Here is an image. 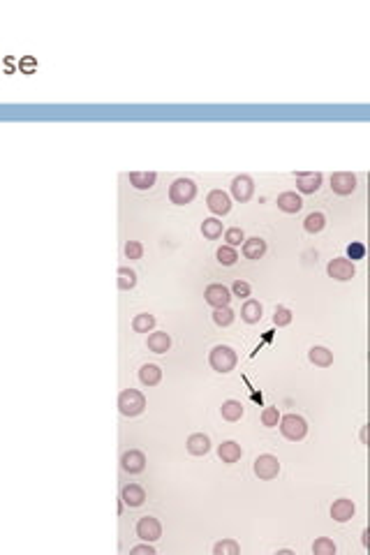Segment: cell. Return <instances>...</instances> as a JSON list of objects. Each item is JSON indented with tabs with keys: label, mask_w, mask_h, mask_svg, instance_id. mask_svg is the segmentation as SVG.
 Here are the masks:
<instances>
[{
	"label": "cell",
	"mask_w": 370,
	"mask_h": 555,
	"mask_svg": "<svg viewBox=\"0 0 370 555\" xmlns=\"http://www.w3.org/2000/svg\"><path fill=\"white\" fill-rule=\"evenodd\" d=\"M280 426V433L292 442H301L305 435H308V421L303 419L301 414H285L280 416L278 421Z\"/></svg>",
	"instance_id": "obj_4"
},
{
	"label": "cell",
	"mask_w": 370,
	"mask_h": 555,
	"mask_svg": "<svg viewBox=\"0 0 370 555\" xmlns=\"http://www.w3.org/2000/svg\"><path fill=\"white\" fill-rule=\"evenodd\" d=\"M278 555H292V550L289 548H280L278 550Z\"/></svg>",
	"instance_id": "obj_44"
},
{
	"label": "cell",
	"mask_w": 370,
	"mask_h": 555,
	"mask_svg": "<svg viewBox=\"0 0 370 555\" xmlns=\"http://www.w3.org/2000/svg\"><path fill=\"white\" fill-rule=\"evenodd\" d=\"M137 537H139L141 541H157L162 537V525H160V520L155 518V516H141L139 520H137Z\"/></svg>",
	"instance_id": "obj_7"
},
{
	"label": "cell",
	"mask_w": 370,
	"mask_h": 555,
	"mask_svg": "<svg viewBox=\"0 0 370 555\" xmlns=\"http://www.w3.org/2000/svg\"><path fill=\"white\" fill-rule=\"evenodd\" d=\"M361 442H363V444L368 442V428H365V426L361 428Z\"/></svg>",
	"instance_id": "obj_42"
},
{
	"label": "cell",
	"mask_w": 370,
	"mask_h": 555,
	"mask_svg": "<svg viewBox=\"0 0 370 555\" xmlns=\"http://www.w3.org/2000/svg\"><path fill=\"white\" fill-rule=\"evenodd\" d=\"M153 326H155V315H150V312H139L132 317V329L137 333H150Z\"/></svg>",
	"instance_id": "obj_27"
},
{
	"label": "cell",
	"mask_w": 370,
	"mask_h": 555,
	"mask_svg": "<svg viewBox=\"0 0 370 555\" xmlns=\"http://www.w3.org/2000/svg\"><path fill=\"white\" fill-rule=\"evenodd\" d=\"M157 180V174L155 171H132L130 174V185L135 190H150Z\"/></svg>",
	"instance_id": "obj_20"
},
{
	"label": "cell",
	"mask_w": 370,
	"mask_h": 555,
	"mask_svg": "<svg viewBox=\"0 0 370 555\" xmlns=\"http://www.w3.org/2000/svg\"><path fill=\"white\" fill-rule=\"evenodd\" d=\"M139 380L144 386H155L162 380V368L157 363H144L139 368Z\"/></svg>",
	"instance_id": "obj_22"
},
{
	"label": "cell",
	"mask_w": 370,
	"mask_h": 555,
	"mask_svg": "<svg viewBox=\"0 0 370 555\" xmlns=\"http://www.w3.org/2000/svg\"><path fill=\"white\" fill-rule=\"evenodd\" d=\"M363 257H365V245L361 243V241H352V243L347 245V259L359 261V259H363Z\"/></svg>",
	"instance_id": "obj_37"
},
{
	"label": "cell",
	"mask_w": 370,
	"mask_h": 555,
	"mask_svg": "<svg viewBox=\"0 0 370 555\" xmlns=\"http://www.w3.org/2000/svg\"><path fill=\"white\" fill-rule=\"evenodd\" d=\"M361 537H363V539H361V541H363V546H368V530H363V535H361Z\"/></svg>",
	"instance_id": "obj_43"
},
{
	"label": "cell",
	"mask_w": 370,
	"mask_h": 555,
	"mask_svg": "<svg viewBox=\"0 0 370 555\" xmlns=\"http://www.w3.org/2000/svg\"><path fill=\"white\" fill-rule=\"evenodd\" d=\"M241 250H243V257L245 259H261L266 255V241L259 239V236H252V239H245L243 245H241Z\"/></svg>",
	"instance_id": "obj_16"
},
{
	"label": "cell",
	"mask_w": 370,
	"mask_h": 555,
	"mask_svg": "<svg viewBox=\"0 0 370 555\" xmlns=\"http://www.w3.org/2000/svg\"><path fill=\"white\" fill-rule=\"evenodd\" d=\"M225 241H227L225 245H231V248L243 245V241H245L243 229H241V227H229V229H225Z\"/></svg>",
	"instance_id": "obj_34"
},
{
	"label": "cell",
	"mask_w": 370,
	"mask_h": 555,
	"mask_svg": "<svg viewBox=\"0 0 370 555\" xmlns=\"http://www.w3.org/2000/svg\"><path fill=\"white\" fill-rule=\"evenodd\" d=\"M231 296H239V299H248V296H250V285H248V282L245 280H236L234 285H231Z\"/></svg>",
	"instance_id": "obj_39"
},
{
	"label": "cell",
	"mask_w": 370,
	"mask_h": 555,
	"mask_svg": "<svg viewBox=\"0 0 370 555\" xmlns=\"http://www.w3.org/2000/svg\"><path fill=\"white\" fill-rule=\"evenodd\" d=\"M326 273H329L333 280L347 282L356 275V266H354V261H350L347 257H335V259H331L329 264H326Z\"/></svg>",
	"instance_id": "obj_6"
},
{
	"label": "cell",
	"mask_w": 370,
	"mask_h": 555,
	"mask_svg": "<svg viewBox=\"0 0 370 555\" xmlns=\"http://www.w3.org/2000/svg\"><path fill=\"white\" fill-rule=\"evenodd\" d=\"M123 252H125L127 259H141V257H144V245H141L139 241H127Z\"/></svg>",
	"instance_id": "obj_38"
},
{
	"label": "cell",
	"mask_w": 370,
	"mask_h": 555,
	"mask_svg": "<svg viewBox=\"0 0 370 555\" xmlns=\"http://www.w3.org/2000/svg\"><path fill=\"white\" fill-rule=\"evenodd\" d=\"M236 361H239L236 350L229 345H215L213 350L208 352L210 368H213L215 373H222V375H225V373H231V370L236 368Z\"/></svg>",
	"instance_id": "obj_1"
},
{
	"label": "cell",
	"mask_w": 370,
	"mask_h": 555,
	"mask_svg": "<svg viewBox=\"0 0 370 555\" xmlns=\"http://www.w3.org/2000/svg\"><path fill=\"white\" fill-rule=\"evenodd\" d=\"M206 206L213 215H227L231 210V197L225 190H210L206 195Z\"/></svg>",
	"instance_id": "obj_10"
},
{
	"label": "cell",
	"mask_w": 370,
	"mask_h": 555,
	"mask_svg": "<svg viewBox=\"0 0 370 555\" xmlns=\"http://www.w3.org/2000/svg\"><path fill=\"white\" fill-rule=\"evenodd\" d=\"M356 183L359 180H356V176L352 171H335L331 176V190L335 195H352L356 190Z\"/></svg>",
	"instance_id": "obj_11"
},
{
	"label": "cell",
	"mask_w": 370,
	"mask_h": 555,
	"mask_svg": "<svg viewBox=\"0 0 370 555\" xmlns=\"http://www.w3.org/2000/svg\"><path fill=\"white\" fill-rule=\"evenodd\" d=\"M188 451H190L192 456H206L210 451V440H208V435H204V433H192L190 437H188Z\"/></svg>",
	"instance_id": "obj_21"
},
{
	"label": "cell",
	"mask_w": 370,
	"mask_h": 555,
	"mask_svg": "<svg viewBox=\"0 0 370 555\" xmlns=\"http://www.w3.org/2000/svg\"><path fill=\"white\" fill-rule=\"evenodd\" d=\"M146 347L155 354H165L171 350V335L167 331H150L146 338Z\"/></svg>",
	"instance_id": "obj_15"
},
{
	"label": "cell",
	"mask_w": 370,
	"mask_h": 555,
	"mask_svg": "<svg viewBox=\"0 0 370 555\" xmlns=\"http://www.w3.org/2000/svg\"><path fill=\"white\" fill-rule=\"evenodd\" d=\"M130 555H155V546L146 541V544H139V546H132L130 548Z\"/></svg>",
	"instance_id": "obj_41"
},
{
	"label": "cell",
	"mask_w": 370,
	"mask_h": 555,
	"mask_svg": "<svg viewBox=\"0 0 370 555\" xmlns=\"http://www.w3.org/2000/svg\"><path fill=\"white\" fill-rule=\"evenodd\" d=\"M278 421H280V412H278V407H264V410H261V426L273 428V426H278Z\"/></svg>",
	"instance_id": "obj_35"
},
{
	"label": "cell",
	"mask_w": 370,
	"mask_h": 555,
	"mask_svg": "<svg viewBox=\"0 0 370 555\" xmlns=\"http://www.w3.org/2000/svg\"><path fill=\"white\" fill-rule=\"evenodd\" d=\"M234 317H236V312L231 310L229 305H222V308H215L213 310V322L218 326H229L231 322H234Z\"/></svg>",
	"instance_id": "obj_31"
},
{
	"label": "cell",
	"mask_w": 370,
	"mask_h": 555,
	"mask_svg": "<svg viewBox=\"0 0 370 555\" xmlns=\"http://www.w3.org/2000/svg\"><path fill=\"white\" fill-rule=\"evenodd\" d=\"M204 299H206V303L213 305V308H222V305H229L231 292H229V287L220 285V282H213V285H208L204 289Z\"/></svg>",
	"instance_id": "obj_12"
},
{
	"label": "cell",
	"mask_w": 370,
	"mask_h": 555,
	"mask_svg": "<svg viewBox=\"0 0 370 555\" xmlns=\"http://www.w3.org/2000/svg\"><path fill=\"white\" fill-rule=\"evenodd\" d=\"M241 546L234 539H222L213 546V555H239Z\"/></svg>",
	"instance_id": "obj_32"
},
{
	"label": "cell",
	"mask_w": 370,
	"mask_h": 555,
	"mask_svg": "<svg viewBox=\"0 0 370 555\" xmlns=\"http://www.w3.org/2000/svg\"><path fill=\"white\" fill-rule=\"evenodd\" d=\"M275 204L282 213H299L303 208V199H301L299 192H282V195H278Z\"/></svg>",
	"instance_id": "obj_18"
},
{
	"label": "cell",
	"mask_w": 370,
	"mask_h": 555,
	"mask_svg": "<svg viewBox=\"0 0 370 555\" xmlns=\"http://www.w3.org/2000/svg\"><path fill=\"white\" fill-rule=\"evenodd\" d=\"M120 465H123V470H125V472H130V474H139V472H144L146 470V456H144V451H139V449L125 451V454H123V458H120Z\"/></svg>",
	"instance_id": "obj_14"
},
{
	"label": "cell",
	"mask_w": 370,
	"mask_h": 555,
	"mask_svg": "<svg viewBox=\"0 0 370 555\" xmlns=\"http://www.w3.org/2000/svg\"><path fill=\"white\" fill-rule=\"evenodd\" d=\"M118 410L123 416H139L146 410V398L137 389H123L118 395Z\"/></svg>",
	"instance_id": "obj_2"
},
{
	"label": "cell",
	"mask_w": 370,
	"mask_h": 555,
	"mask_svg": "<svg viewBox=\"0 0 370 555\" xmlns=\"http://www.w3.org/2000/svg\"><path fill=\"white\" fill-rule=\"evenodd\" d=\"M303 227H305L308 234H320V231L326 227V215L322 213V210H312V213L303 220Z\"/></svg>",
	"instance_id": "obj_26"
},
{
	"label": "cell",
	"mask_w": 370,
	"mask_h": 555,
	"mask_svg": "<svg viewBox=\"0 0 370 555\" xmlns=\"http://www.w3.org/2000/svg\"><path fill=\"white\" fill-rule=\"evenodd\" d=\"M19 70L23 72V74H33V72L37 70V58H33V56H23V58L19 60Z\"/></svg>",
	"instance_id": "obj_40"
},
{
	"label": "cell",
	"mask_w": 370,
	"mask_h": 555,
	"mask_svg": "<svg viewBox=\"0 0 370 555\" xmlns=\"http://www.w3.org/2000/svg\"><path fill=\"white\" fill-rule=\"evenodd\" d=\"M243 412H245L243 403H241V400H234V398L225 400V403H222V407H220V414H222V419H225V421H241Z\"/></svg>",
	"instance_id": "obj_25"
},
{
	"label": "cell",
	"mask_w": 370,
	"mask_h": 555,
	"mask_svg": "<svg viewBox=\"0 0 370 555\" xmlns=\"http://www.w3.org/2000/svg\"><path fill=\"white\" fill-rule=\"evenodd\" d=\"M329 514H331V518H333L335 523H347V520L354 518L356 505H354V500H350V497H338V500L331 505Z\"/></svg>",
	"instance_id": "obj_9"
},
{
	"label": "cell",
	"mask_w": 370,
	"mask_h": 555,
	"mask_svg": "<svg viewBox=\"0 0 370 555\" xmlns=\"http://www.w3.org/2000/svg\"><path fill=\"white\" fill-rule=\"evenodd\" d=\"M201 234H204L206 239L215 241L218 236H222V222L218 220V218H206V220L201 222Z\"/></svg>",
	"instance_id": "obj_28"
},
{
	"label": "cell",
	"mask_w": 370,
	"mask_h": 555,
	"mask_svg": "<svg viewBox=\"0 0 370 555\" xmlns=\"http://www.w3.org/2000/svg\"><path fill=\"white\" fill-rule=\"evenodd\" d=\"M218 456H220L222 463L231 465V463H239V460H241V456H243V449H241L239 442L227 440V442H222V444L218 446Z\"/></svg>",
	"instance_id": "obj_19"
},
{
	"label": "cell",
	"mask_w": 370,
	"mask_h": 555,
	"mask_svg": "<svg viewBox=\"0 0 370 555\" xmlns=\"http://www.w3.org/2000/svg\"><path fill=\"white\" fill-rule=\"evenodd\" d=\"M308 359H310V363L320 365V368H329V365L333 363V352L322 347V345H315L308 350Z\"/></svg>",
	"instance_id": "obj_24"
},
{
	"label": "cell",
	"mask_w": 370,
	"mask_h": 555,
	"mask_svg": "<svg viewBox=\"0 0 370 555\" xmlns=\"http://www.w3.org/2000/svg\"><path fill=\"white\" fill-rule=\"evenodd\" d=\"M215 257H218V261H220L222 266H234L236 261H239V252H236V248H231V245H220L218 252H215Z\"/></svg>",
	"instance_id": "obj_29"
},
{
	"label": "cell",
	"mask_w": 370,
	"mask_h": 555,
	"mask_svg": "<svg viewBox=\"0 0 370 555\" xmlns=\"http://www.w3.org/2000/svg\"><path fill=\"white\" fill-rule=\"evenodd\" d=\"M312 553L315 555H335V544L329 539V537H320L312 544Z\"/></svg>",
	"instance_id": "obj_33"
},
{
	"label": "cell",
	"mask_w": 370,
	"mask_h": 555,
	"mask_svg": "<svg viewBox=\"0 0 370 555\" xmlns=\"http://www.w3.org/2000/svg\"><path fill=\"white\" fill-rule=\"evenodd\" d=\"M137 285V273L130 266H120L118 269V287L120 289H132Z\"/></svg>",
	"instance_id": "obj_30"
},
{
	"label": "cell",
	"mask_w": 370,
	"mask_h": 555,
	"mask_svg": "<svg viewBox=\"0 0 370 555\" xmlns=\"http://www.w3.org/2000/svg\"><path fill=\"white\" fill-rule=\"evenodd\" d=\"M241 320L245 324H257L261 320V303L255 299H245V303L241 305Z\"/></svg>",
	"instance_id": "obj_23"
},
{
	"label": "cell",
	"mask_w": 370,
	"mask_h": 555,
	"mask_svg": "<svg viewBox=\"0 0 370 555\" xmlns=\"http://www.w3.org/2000/svg\"><path fill=\"white\" fill-rule=\"evenodd\" d=\"M120 500L125 502L127 507H141L146 502V490L139 484H127L120 490Z\"/></svg>",
	"instance_id": "obj_17"
},
{
	"label": "cell",
	"mask_w": 370,
	"mask_h": 555,
	"mask_svg": "<svg viewBox=\"0 0 370 555\" xmlns=\"http://www.w3.org/2000/svg\"><path fill=\"white\" fill-rule=\"evenodd\" d=\"M229 190H231V197H234L236 201H241V204H243V201H250L252 195H255V180L248 174H239V176H234Z\"/></svg>",
	"instance_id": "obj_8"
},
{
	"label": "cell",
	"mask_w": 370,
	"mask_h": 555,
	"mask_svg": "<svg viewBox=\"0 0 370 555\" xmlns=\"http://www.w3.org/2000/svg\"><path fill=\"white\" fill-rule=\"evenodd\" d=\"M322 180L324 176L320 171H308V174H296V190L301 195H315L322 188Z\"/></svg>",
	"instance_id": "obj_13"
},
{
	"label": "cell",
	"mask_w": 370,
	"mask_h": 555,
	"mask_svg": "<svg viewBox=\"0 0 370 555\" xmlns=\"http://www.w3.org/2000/svg\"><path fill=\"white\" fill-rule=\"evenodd\" d=\"M195 197H197V183L192 178H185V176H180V178H176L174 183L169 185V199H171V204L185 206V204H190Z\"/></svg>",
	"instance_id": "obj_3"
},
{
	"label": "cell",
	"mask_w": 370,
	"mask_h": 555,
	"mask_svg": "<svg viewBox=\"0 0 370 555\" xmlns=\"http://www.w3.org/2000/svg\"><path fill=\"white\" fill-rule=\"evenodd\" d=\"M273 324L275 326H289L292 324V310L285 305H278L273 312Z\"/></svg>",
	"instance_id": "obj_36"
},
{
	"label": "cell",
	"mask_w": 370,
	"mask_h": 555,
	"mask_svg": "<svg viewBox=\"0 0 370 555\" xmlns=\"http://www.w3.org/2000/svg\"><path fill=\"white\" fill-rule=\"evenodd\" d=\"M255 474L259 479L269 481V479H275V477L280 474V460L275 458L273 454H259L255 458V465H252Z\"/></svg>",
	"instance_id": "obj_5"
}]
</instances>
